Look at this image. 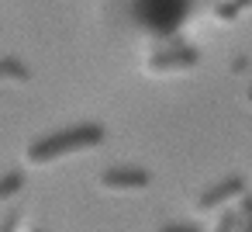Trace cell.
Masks as SVG:
<instances>
[{
    "label": "cell",
    "instance_id": "obj_1",
    "mask_svg": "<svg viewBox=\"0 0 252 232\" xmlns=\"http://www.w3.org/2000/svg\"><path fill=\"white\" fill-rule=\"evenodd\" d=\"M104 139H107V128L100 121H80V125H69V128H59V132H49V135L35 139L25 149V159L32 166H49V163H56L63 156H73V153H83V149H97Z\"/></svg>",
    "mask_w": 252,
    "mask_h": 232
},
{
    "label": "cell",
    "instance_id": "obj_2",
    "mask_svg": "<svg viewBox=\"0 0 252 232\" xmlns=\"http://www.w3.org/2000/svg\"><path fill=\"white\" fill-rule=\"evenodd\" d=\"M193 7H197V0H131V18L145 35L173 39Z\"/></svg>",
    "mask_w": 252,
    "mask_h": 232
},
{
    "label": "cell",
    "instance_id": "obj_3",
    "mask_svg": "<svg viewBox=\"0 0 252 232\" xmlns=\"http://www.w3.org/2000/svg\"><path fill=\"white\" fill-rule=\"evenodd\" d=\"M200 66V49L197 45H166L149 52L145 59V73L149 77H166V73H187Z\"/></svg>",
    "mask_w": 252,
    "mask_h": 232
},
{
    "label": "cell",
    "instance_id": "obj_4",
    "mask_svg": "<svg viewBox=\"0 0 252 232\" xmlns=\"http://www.w3.org/2000/svg\"><path fill=\"white\" fill-rule=\"evenodd\" d=\"M249 191V184H245V177H238V173H231V177H224V180H218V184H211L207 191H200L197 194V211H214V208H224L228 201H235V197H242Z\"/></svg>",
    "mask_w": 252,
    "mask_h": 232
},
{
    "label": "cell",
    "instance_id": "obj_5",
    "mask_svg": "<svg viewBox=\"0 0 252 232\" xmlns=\"http://www.w3.org/2000/svg\"><path fill=\"white\" fill-rule=\"evenodd\" d=\"M149 184H152V173L142 166H111L100 173L104 191H145Z\"/></svg>",
    "mask_w": 252,
    "mask_h": 232
},
{
    "label": "cell",
    "instance_id": "obj_6",
    "mask_svg": "<svg viewBox=\"0 0 252 232\" xmlns=\"http://www.w3.org/2000/svg\"><path fill=\"white\" fill-rule=\"evenodd\" d=\"M4 80H11V83H28V80H32L28 63H21L18 56H4V59H0V83H4Z\"/></svg>",
    "mask_w": 252,
    "mask_h": 232
},
{
    "label": "cell",
    "instance_id": "obj_7",
    "mask_svg": "<svg viewBox=\"0 0 252 232\" xmlns=\"http://www.w3.org/2000/svg\"><path fill=\"white\" fill-rule=\"evenodd\" d=\"M18 191H25V170H7L4 177H0V201L14 197Z\"/></svg>",
    "mask_w": 252,
    "mask_h": 232
},
{
    "label": "cell",
    "instance_id": "obj_8",
    "mask_svg": "<svg viewBox=\"0 0 252 232\" xmlns=\"http://www.w3.org/2000/svg\"><path fill=\"white\" fill-rule=\"evenodd\" d=\"M238 232H252V194L249 191L238 197Z\"/></svg>",
    "mask_w": 252,
    "mask_h": 232
},
{
    "label": "cell",
    "instance_id": "obj_9",
    "mask_svg": "<svg viewBox=\"0 0 252 232\" xmlns=\"http://www.w3.org/2000/svg\"><path fill=\"white\" fill-rule=\"evenodd\" d=\"M238 14H242V7L235 4V0H218V4H214V18L224 21V25H231Z\"/></svg>",
    "mask_w": 252,
    "mask_h": 232
},
{
    "label": "cell",
    "instance_id": "obj_10",
    "mask_svg": "<svg viewBox=\"0 0 252 232\" xmlns=\"http://www.w3.org/2000/svg\"><path fill=\"white\" fill-rule=\"evenodd\" d=\"M156 232H204V225L200 222H166Z\"/></svg>",
    "mask_w": 252,
    "mask_h": 232
},
{
    "label": "cell",
    "instance_id": "obj_11",
    "mask_svg": "<svg viewBox=\"0 0 252 232\" xmlns=\"http://www.w3.org/2000/svg\"><path fill=\"white\" fill-rule=\"evenodd\" d=\"M214 232H238V208L224 211V215L218 218V229H214Z\"/></svg>",
    "mask_w": 252,
    "mask_h": 232
},
{
    "label": "cell",
    "instance_id": "obj_12",
    "mask_svg": "<svg viewBox=\"0 0 252 232\" xmlns=\"http://www.w3.org/2000/svg\"><path fill=\"white\" fill-rule=\"evenodd\" d=\"M18 222H21V215H18V211H11V215L4 218V225H0V232H14V229H18Z\"/></svg>",
    "mask_w": 252,
    "mask_h": 232
},
{
    "label": "cell",
    "instance_id": "obj_13",
    "mask_svg": "<svg viewBox=\"0 0 252 232\" xmlns=\"http://www.w3.org/2000/svg\"><path fill=\"white\" fill-rule=\"evenodd\" d=\"M235 4H238V7L245 11V7H252V0H235Z\"/></svg>",
    "mask_w": 252,
    "mask_h": 232
},
{
    "label": "cell",
    "instance_id": "obj_14",
    "mask_svg": "<svg viewBox=\"0 0 252 232\" xmlns=\"http://www.w3.org/2000/svg\"><path fill=\"white\" fill-rule=\"evenodd\" d=\"M245 101H249V104H252V83H249V87H245Z\"/></svg>",
    "mask_w": 252,
    "mask_h": 232
},
{
    "label": "cell",
    "instance_id": "obj_15",
    "mask_svg": "<svg viewBox=\"0 0 252 232\" xmlns=\"http://www.w3.org/2000/svg\"><path fill=\"white\" fill-rule=\"evenodd\" d=\"M32 232H42V229H32Z\"/></svg>",
    "mask_w": 252,
    "mask_h": 232
}]
</instances>
